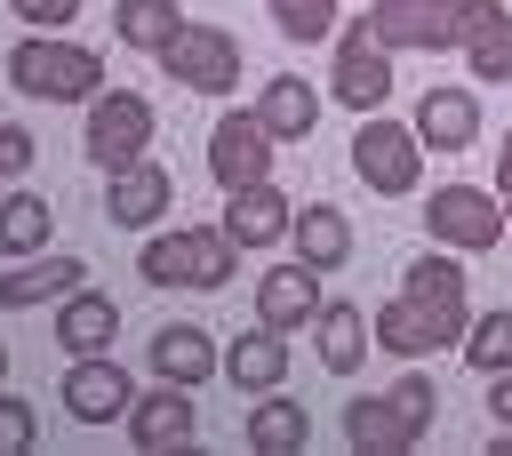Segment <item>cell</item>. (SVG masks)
Instances as JSON below:
<instances>
[{
	"label": "cell",
	"instance_id": "30bf717a",
	"mask_svg": "<svg viewBox=\"0 0 512 456\" xmlns=\"http://www.w3.org/2000/svg\"><path fill=\"white\" fill-rule=\"evenodd\" d=\"M208 176H216L224 192L264 184V176H272V128L256 120V104L216 112V128H208Z\"/></svg>",
	"mask_w": 512,
	"mask_h": 456
},
{
	"label": "cell",
	"instance_id": "1f68e13d",
	"mask_svg": "<svg viewBox=\"0 0 512 456\" xmlns=\"http://www.w3.org/2000/svg\"><path fill=\"white\" fill-rule=\"evenodd\" d=\"M32 448H40V416H32V400L0 392V456H32Z\"/></svg>",
	"mask_w": 512,
	"mask_h": 456
},
{
	"label": "cell",
	"instance_id": "cb8c5ba5",
	"mask_svg": "<svg viewBox=\"0 0 512 456\" xmlns=\"http://www.w3.org/2000/svg\"><path fill=\"white\" fill-rule=\"evenodd\" d=\"M112 336H120V304L80 280V288L56 304V344H64V352H112Z\"/></svg>",
	"mask_w": 512,
	"mask_h": 456
},
{
	"label": "cell",
	"instance_id": "e0dca14e",
	"mask_svg": "<svg viewBox=\"0 0 512 456\" xmlns=\"http://www.w3.org/2000/svg\"><path fill=\"white\" fill-rule=\"evenodd\" d=\"M408 128L424 136V152H464V144L480 136V96L456 88V80H440V88L416 96V120H408Z\"/></svg>",
	"mask_w": 512,
	"mask_h": 456
},
{
	"label": "cell",
	"instance_id": "d590c367",
	"mask_svg": "<svg viewBox=\"0 0 512 456\" xmlns=\"http://www.w3.org/2000/svg\"><path fill=\"white\" fill-rule=\"evenodd\" d=\"M496 192H512V128H504V144H496Z\"/></svg>",
	"mask_w": 512,
	"mask_h": 456
},
{
	"label": "cell",
	"instance_id": "603a6c76",
	"mask_svg": "<svg viewBox=\"0 0 512 456\" xmlns=\"http://www.w3.org/2000/svg\"><path fill=\"white\" fill-rule=\"evenodd\" d=\"M288 240H296V256H304L312 272H336V264H352V216H344L336 200H312V208H296V216H288Z\"/></svg>",
	"mask_w": 512,
	"mask_h": 456
},
{
	"label": "cell",
	"instance_id": "f546056e",
	"mask_svg": "<svg viewBox=\"0 0 512 456\" xmlns=\"http://www.w3.org/2000/svg\"><path fill=\"white\" fill-rule=\"evenodd\" d=\"M464 368H480V376H496V368H512V304L504 312H472V328H464Z\"/></svg>",
	"mask_w": 512,
	"mask_h": 456
},
{
	"label": "cell",
	"instance_id": "f35d334b",
	"mask_svg": "<svg viewBox=\"0 0 512 456\" xmlns=\"http://www.w3.org/2000/svg\"><path fill=\"white\" fill-rule=\"evenodd\" d=\"M0 200H8V192H0Z\"/></svg>",
	"mask_w": 512,
	"mask_h": 456
},
{
	"label": "cell",
	"instance_id": "6da1fadb",
	"mask_svg": "<svg viewBox=\"0 0 512 456\" xmlns=\"http://www.w3.org/2000/svg\"><path fill=\"white\" fill-rule=\"evenodd\" d=\"M432 416H440V392L424 368H408V376H392V392H360L344 408V440L360 456H400V448H424Z\"/></svg>",
	"mask_w": 512,
	"mask_h": 456
},
{
	"label": "cell",
	"instance_id": "ac0fdd59",
	"mask_svg": "<svg viewBox=\"0 0 512 456\" xmlns=\"http://www.w3.org/2000/svg\"><path fill=\"white\" fill-rule=\"evenodd\" d=\"M312 312H320V272L296 256V264H272L264 280H256V320L264 328H280V336H296V328H312Z\"/></svg>",
	"mask_w": 512,
	"mask_h": 456
},
{
	"label": "cell",
	"instance_id": "d6a6232c",
	"mask_svg": "<svg viewBox=\"0 0 512 456\" xmlns=\"http://www.w3.org/2000/svg\"><path fill=\"white\" fill-rule=\"evenodd\" d=\"M8 16L32 24V32H64V24L80 16V0H8Z\"/></svg>",
	"mask_w": 512,
	"mask_h": 456
},
{
	"label": "cell",
	"instance_id": "ba28073f",
	"mask_svg": "<svg viewBox=\"0 0 512 456\" xmlns=\"http://www.w3.org/2000/svg\"><path fill=\"white\" fill-rule=\"evenodd\" d=\"M424 232L456 256H480L504 240V200L480 184H440V192H424Z\"/></svg>",
	"mask_w": 512,
	"mask_h": 456
},
{
	"label": "cell",
	"instance_id": "e575fe53",
	"mask_svg": "<svg viewBox=\"0 0 512 456\" xmlns=\"http://www.w3.org/2000/svg\"><path fill=\"white\" fill-rule=\"evenodd\" d=\"M488 416H496V424H512V368H496V376H488Z\"/></svg>",
	"mask_w": 512,
	"mask_h": 456
},
{
	"label": "cell",
	"instance_id": "ffe728a7",
	"mask_svg": "<svg viewBox=\"0 0 512 456\" xmlns=\"http://www.w3.org/2000/svg\"><path fill=\"white\" fill-rule=\"evenodd\" d=\"M152 376L208 384V376H224V352H216V336L200 320H168V328H152Z\"/></svg>",
	"mask_w": 512,
	"mask_h": 456
},
{
	"label": "cell",
	"instance_id": "74e56055",
	"mask_svg": "<svg viewBox=\"0 0 512 456\" xmlns=\"http://www.w3.org/2000/svg\"><path fill=\"white\" fill-rule=\"evenodd\" d=\"M0 376H8V344H0Z\"/></svg>",
	"mask_w": 512,
	"mask_h": 456
},
{
	"label": "cell",
	"instance_id": "7a4b0ae2",
	"mask_svg": "<svg viewBox=\"0 0 512 456\" xmlns=\"http://www.w3.org/2000/svg\"><path fill=\"white\" fill-rule=\"evenodd\" d=\"M8 88L32 96V104H88L104 88V56L64 40V32H24L8 48Z\"/></svg>",
	"mask_w": 512,
	"mask_h": 456
},
{
	"label": "cell",
	"instance_id": "44dd1931",
	"mask_svg": "<svg viewBox=\"0 0 512 456\" xmlns=\"http://www.w3.org/2000/svg\"><path fill=\"white\" fill-rule=\"evenodd\" d=\"M256 120L272 128V144H304V136L320 128V88H312L304 72H272V80L256 88Z\"/></svg>",
	"mask_w": 512,
	"mask_h": 456
},
{
	"label": "cell",
	"instance_id": "2e32d148",
	"mask_svg": "<svg viewBox=\"0 0 512 456\" xmlns=\"http://www.w3.org/2000/svg\"><path fill=\"white\" fill-rule=\"evenodd\" d=\"M456 48H464V72H472L480 88L512 80V8H504V0H464Z\"/></svg>",
	"mask_w": 512,
	"mask_h": 456
},
{
	"label": "cell",
	"instance_id": "8fae6325",
	"mask_svg": "<svg viewBox=\"0 0 512 456\" xmlns=\"http://www.w3.org/2000/svg\"><path fill=\"white\" fill-rule=\"evenodd\" d=\"M120 424H128V440H136L144 456L192 448V440H200V408H192V384H168V376H160L152 392H136V400H128V416H120Z\"/></svg>",
	"mask_w": 512,
	"mask_h": 456
},
{
	"label": "cell",
	"instance_id": "7402d4cb",
	"mask_svg": "<svg viewBox=\"0 0 512 456\" xmlns=\"http://www.w3.org/2000/svg\"><path fill=\"white\" fill-rule=\"evenodd\" d=\"M224 376H232L248 400H256V392H280V376H288V336H280V328H264V320H256V328H240V336L224 344Z\"/></svg>",
	"mask_w": 512,
	"mask_h": 456
},
{
	"label": "cell",
	"instance_id": "484cf974",
	"mask_svg": "<svg viewBox=\"0 0 512 456\" xmlns=\"http://www.w3.org/2000/svg\"><path fill=\"white\" fill-rule=\"evenodd\" d=\"M400 288H408V296H424V304H440L448 320H472V280H464L456 248H440V240H432V248L400 272Z\"/></svg>",
	"mask_w": 512,
	"mask_h": 456
},
{
	"label": "cell",
	"instance_id": "3957f363",
	"mask_svg": "<svg viewBox=\"0 0 512 456\" xmlns=\"http://www.w3.org/2000/svg\"><path fill=\"white\" fill-rule=\"evenodd\" d=\"M232 264H240V240L224 224H168V232H144L136 248V272L152 288H232Z\"/></svg>",
	"mask_w": 512,
	"mask_h": 456
},
{
	"label": "cell",
	"instance_id": "5b68a950",
	"mask_svg": "<svg viewBox=\"0 0 512 456\" xmlns=\"http://www.w3.org/2000/svg\"><path fill=\"white\" fill-rule=\"evenodd\" d=\"M328 96L344 104V112H384V96H392V48L352 16V24H336V56H328Z\"/></svg>",
	"mask_w": 512,
	"mask_h": 456
},
{
	"label": "cell",
	"instance_id": "4dcf8cb0",
	"mask_svg": "<svg viewBox=\"0 0 512 456\" xmlns=\"http://www.w3.org/2000/svg\"><path fill=\"white\" fill-rule=\"evenodd\" d=\"M264 8H272L280 40H336V24H344L336 0H264Z\"/></svg>",
	"mask_w": 512,
	"mask_h": 456
},
{
	"label": "cell",
	"instance_id": "8992f818",
	"mask_svg": "<svg viewBox=\"0 0 512 456\" xmlns=\"http://www.w3.org/2000/svg\"><path fill=\"white\" fill-rule=\"evenodd\" d=\"M144 144H152V104L136 96V88H96L88 96V128H80V152L112 176V168H128V160H144Z\"/></svg>",
	"mask_w": 512,
	"mask_h": 456
},
{
	"label": "cell",
	"instance_id": "7c38bea8",
	"mask_svg": "<svg viewBox=\"0 0 512 456\" xmlns=\"http://www.w3.org/2000/svg\"><path fill=\"white\" fill-rule=\"evenodd\" d=\"M360 24H368L384 48H456L464 0H376Z\"/></svg>",
	"mask_w": 512,
	"mask_h": 456
},
{
	"label": "cell",
	"instance_id": "d4e9b609",
	"mask_svg": "<svg viewBox=\"0 0 512 456\" xmlns=\"http://www.w3.org/2000/svg\"><path fill=\"white\" fill-rule=\"evenodd\" d=\"M312 344H320V368H328V376H352V368L368 360V312L344 304V296H320V312H312Z\"/></svg>",
	"mask_w": 512,
	"mask_h": 456
},
{
	"label": "cell",
	"instance_id": "277c9868",
	"mask_svg": "<svg viewBox=\"0 0 512 456\" xmlns=\"http://www.w3.org/2000/svg\"><path fill=\"white\" fill-rule=\"evenodd\" d=\"M352 168H360V184H368L376 200H400V192H416V176H424V136H416L408 120H392V112H360V128H352Z\"/></svg>",
	"mask_w": 512,
	"mask_h": 456
},
{
	"label": "cell",
	"instance_id": "9a60e30c",
	"mask_svg": "<svg viewBox=\"0 0 512 456\" xmlns=\"http://www.w3.org/2000/svg\"><path fill=\"white\" fill-rule=\"evenodd\" d=\"M80 280H88V264H80V256H56V248H40V256H16V264L0 272V312L64 304V296H72Z\"/></svg>",
	"mask_w": 512,
	"mask_h": 456
},
{
	"label": "cell",
	"instance_id": "52a82bcc",
	"mask_svg": "<svg viewBox=\"0 0 512 456\" xmlns=\"http://www.w3.org/2000/svg\"><path fill=\"white\" fill-rule=\"evenodd\" d=\"M160 72L192 96H232L240 88V40L224 24H184L168 48H160Z\"/></svg>",
	"mask_w": 512,
	"mask_h": 456
},
{
	"label": "cell",
	"instance_id": "5bb4252c",
	"mask_svg": "<svg viewBox=\"0 0 512 456\" xmlns=\"http://www.w3.org/2000/svg\"><path fill=\"white\" fill-rule=\"evenodd\" d=\"M168 200H176V184H168V168H160V160H128V168H112V176H104V216H112L120 232L160 224V216H168Z\"/></svg>",
	"mask_w": 512,
	"mask_h": 456
},
{
	"label": "cell",
	"instance_id": "9c48e42d",
	"mask_svg": "<svg viewBox=\"0 0 512 456\" xmlns=\"http://www.w3.org/2000/svg\"><path fill=\"white\" fill-rule=\"evenodd\" d=\"M464 328L472 320H448L440 304H424V296H384L376 304V320H368V336L384 344V352H400V360H424V352H456L464 344Z\"/></svg>",
	"mask_w": 512,
	"mask_h": 456
},
{
	"label": "cell",
	"instance_id": "83f0119b",
	"mask_svg": "<svg viewBox=\"0 0 512 456\" xmlns=\"http://www.w3.org/2000/svg\"><path fill=\"white\" fill-rule=\"evenodd\" d=\"M184 24H192V16H184L176 0H112V32H120V48L160 56V48H168Z\"/></svg>",
	"mask_w": 512,
	"mask_h": 456
},
{
	"label": "cell",
	"instance_id": "f1b7e54d",
	"mask_svg": "<svg viewBox=\"0 0 512 456\" xmlns=\"http://www.w3.org/2000/svg\"><path fill=\"white\" fill-rule=\"evenodd\" d=\"M48 248V200L40 192H8L0 200V256L16 264V256H40Z\"/></svg>",
	"mask_w": 512,
	"mask_h": 456
},
{
	"label": "cell",
	"instance_id": "d6986e66",
	"mask_svg": "<svg viewBox=\"0 0 512 456\" xmlns=\"http://www.w3.org/2000/svg\"><path fill=\"white\" fill-rule=\"evenodd\" d=\"M288 216H296V208H288V192L264 176V184L224 192V216H216V224H224L240 248H272V240H288Z\"/></svg>",
	"mask_w": 512,
	"mask_h": 456
},
{
	"label": "cell",
	"instance_id": "836d02e7",
	"mask_svg": "<svg viewBox=\"0 0 512 456\" xmlns=\"http://www.w3.org/2000/svg\"><path fill=\"white\" fill-rule=\"evenodd\" d=\"M32 152H40V144H32V128H24V120H0V176H24V168H32Z\"/></svg>",
	"mask_w": 512,
	"mask_h": 456
},
{
	"label": "cell",
	"instance_id": "8d00e7d4",
	"mask_svg": "<svg viewBox=\"0 0 512 456\" xmlns=\"http://www.w3.org/2000/svg\"><path fill=\"white\" fill-rule=\"evenodd\" d=\"M496 200H504V232H512V192H496Z\"/></svg>",
	"mask_w": 512,
	"mask_h": 456
},
{
	"label": "cell",
	"instance_id": "4fadbf2b",
	"mask_svg": "<svg viewBox=\"0 0 512 456\" xmlns=\"http://www.w3.org/2000/svg\"><path fill=\"white\" fill-rule=\"evenodd\" d=\"M128 400H136V384H128V368H120L112 352H72V368H64V416H80V424H120Z\"/></svg>",
	"mask_w": 512,
	"mask_h": 456
},
{
	"label": "cell",
	"instance_id": "4316f807",
	"mask_svg": "<svg viewBox=\"0 0 512 456\" xmlns=\"http://www.w3.org/2000/svg\"><path fill=\"white\" fill-rule=\"evenodd\" d=\"M240 440H248L256 456H296V448L312 440V416H304L288 392H256V408L240 416Z\"/></svg>",
	"mask_w": 512,
	"mask_h": 456
}]
</instances>
